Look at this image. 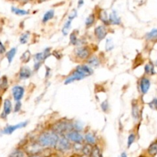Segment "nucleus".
Returning a JSON list of instances; mask_svg holds the SVG:
<instances>
[{
  "label": "nucleus",
  "mask_w": 157,
  "mask_h": 157,
  "mask_svg": "<svg viewBox=\"0 0 157 157\" xmlns=\"http://www.w3.org/2000/svg\"><path fill=\"white\" fill-rule=\"evenodd\" d=\"M41 65H42V62H39V61H35L33 65V71L37 72L40 68H41Z\"/></svg>",
  "instance_id": "45"
},
{
  "label": "nucleus",
  "mask_w": 157,
  "mask_h": 157,
  "mask_svg": "<svg viewBox=\"0 0 157 157\" xmlns=\"http://www.w3.org/2000/svg\"><path fill=\"white\" fill-rule=\"evenodd\" d=\"M144 71H145L146 75H153L156 74V71H155V66L153 64V63L151 62V61H150V62L146 64L145 67H144Z\"/></svg>",
  "instance_id": "25"
},
{
  "label": "nucleus",
  "mask_w": 157,
  "mask_h": 157,
  "mask_svg": "<svg viewBox=\"0 0 157 157\" xmlns=\"http://www.w3.org/2000/svg\"><path fill=\"white\" fill-rule=\"evenodd\" d=\"M90 156V157H103L101 149H100V147H98V145L93 146Z\"/></svg>",
  "instance_id": "29"
},
{
  "label": "nucleus",
  "mask_w": 157,
  "mask_h": 157,
  "mask_svg": "<svg viewBox=\"0 0 157 157\" xmlns=\"http://www.w3.org/2000/svg\"><path fill=\"white\" fill-rule=\"evenodd\" d=\"M13 110V106L12 103L9 98H6L3 102V111L1 114V117L2 119H6Z\"/></svg>",
  "instance_id": "12"
},
{
  "label": "nucleus",
  "mask_w": 157,
  "mask_h": 157,
  "mask_svg": "<svg viewBox=\"0 0 157 157\" xmlns=\"http://www.w3.org/2000/svg\"><path fill=\"white\" fill-rule=\"evenodd\" d=\"M33 59L35 61H39V62H42V63L45 61L42 52H38V53L35 54V55H33Z\"/></svg>",
  "instance_id": "37"
},
{
  "label": "nucleus",
  "mask_w": 157,
  "mask_h": 157,
  "mask_svg": "<svg viewBox=\"0 0 157 157\" xmlns=\"http://www.w3.org/2000/svg\"><path fill=\"white\" fill-rule=\"evenodd\" d=\"M78 34L79 32H78L77 30H74L70 34V36H69V41H70V44L73 46H78V42H79V39L78 38Z\"/></svg>",
  "instance_id": "22"
},
{
  "label": "nucleus",
  "mask_w": 157,
  "mask_h": 157,
  "mask_svg": "<svg viewBox=\"0 0 157 157\" xmlns=\"http://www.w3.org/2000/svg\"><path fill=\"white\" fill-rule=\"evenodd\" d=\"M46 1V0H39V2H42Z\"/></svg>",
  "instance_id": "53"
},
{
  "label": "nucleus",
  "mask_w": 157,
  "mask_h": 157,
  "mask_svg": "<svg viewBox=\"0 0 157 157\" xmlns=\"http://www.w3.org/2000/svg\"><path fill=\"white\" fill-rule=\"evenodd\" d=\"M78 17V11L76 9H73L71 12H70V14L67 16V19L71 20V21H74L75 18H76Z\"/></svg>",
  "instance_id": "43"
},
{
  "label": "nucleus",
  "mask_w": 157,
  "mask_h": 157,
  "mask_svg": "<svg viewBox=\"0 0 157 157\" xmlns=\"http://www.w3.org/2000/svg\"><path fill=\"white\" fill-rule=\"evenodd\" d=\"M64 136L73 144H76V143H81L82 144L84 142V135L81 133V132L72 130L67 132Z\"/></svg>",
  "instance_id": "10"
},
{
  "label": "nucleus",
  "mask_w": 157,
  "mask_h": 157,
  "mask_svg": "<svg viewBox=\"0 0 157 157\" xmlns=\"http://www.w3.org/2000/svg\"><path fill=\"white\" fill-rule=\"evenodd\" d=\"M84 5V0H78V8L82 7Z\"/></svg>",
  "instance_id": "49"
},
{
  "label": "nucleus",
  "mask_w": 157,
  "mask_h": 157,
  "mask_svg": "<svg viewBox=\"0 0 157 157\" xmlns=\"http://www.w3.org/2000/svg\"><path fill=\"white\" fill-rule=\"evenodd\" d=\"M73 124V130L76 131L82 132L84 130V124L80 121H74L72 122Z\"/></svg>",
  "instance_id": "34"
},
{
  "label": "nucleus",
  "mask_w": 157,
  "mask_h": 157,
  "mask_svg": "<svg viewBox=\"0 0 157 157\" xmlns=\"http://www.w3.org/2000/svg\"><path fill=\"white\" fill-rule=\"evenodd\" d=\"M55 148L61 153H66L71 150L72 144L64 135H61V136H59Z\"/></svg>",
  "instance_id": "4"
},
{
  "label": "nucleus",
  "mask_w": 157,
  "mask_h": 157,
  "mask_svg": "<svg viewBox=\"0 0 157 157\" xmlns=\"http://www.w3.org/2000/svg\"><path fill=\"white\" fill-rule=\"evenodd\" d=\"M45 78L46 79H48V78H49V76H50V74H51V68L49 67H45Z\"/></svg>",
  "instance_id": "48"
},
{
  "label": "nucleus",
  "mask_w": 157,
  "mask_h": 157,
  "mask_svg": "<svg viewBox=\"0 0 157 157\" xmlns=\"http://www.w3.org/2000/svg\"><path fill=\"white\" fill-rule=\"evenodd\" d=\"M150 86H151V82H150V80L148 78L143 77V78H140L139 82V87L140 90L142 94H146L148 93Z\"/></svg>",
  "instance_id": "13"
},
{
  "label": "nucleus",
  "mask_w": 157,
  "mask_h": 157,
  "mask_svg": "<svg viewBox=\"0 0 157 157\" xmlns=\"http://www.w3.org/2000/svg\"><path fill=\"white\" fill-rule=\"evenodd\" d=\"M146 39L147 41H152V40L157 39V29H153L150 32L146 34Z\"/></svg>",
  "instance_id": "32"
},
{
  "label": "nucleus",
  "mask_w": 157,
  "mask_h": 157,
  "mask_svg": "<svg viewBox=\"0 0 157 157\" xmlns=\"http://www.w3.org/2000/svg\"><path fill=\"white\" fill-rule=\"evenodd\" d=\"M149 154L152 156H156L157 154V140L154 141V142L152 143L150 145V147H148V150H147Z\"/></svg>",
  "instance_id": "28"
},
{
  "label": "nucleus",
  "mask_w": 157,
  "mask_h": 157,
  "mask_svg": "<svg viewBox=\"0 0 157 157\" xmlns=\"http://www.w3.org/2000/svg\"><path fill=\"white\" fill-rule=\"evenodd\" d=\"M29 37H30V32H25L21 34L19 37V42L21 44H27L29 41Z\"/></svg>",
  "instance_id": "31"
},
{
  "label": "nucleus",
  "mask_w": 157,
  "mask_h": 157,
  "mask_svg": "<svg viewBox=\"0 0 157 157\" xmlns=\"http://www.w3.org/2000/svg\"><path fill=\"white\" fill-rule=\"evenodd\" d=\"M97 15L95 12H92L90 13L88 16L86 18L85 21H84V25H85L86 29H90L96 23L97 21Z\"/></svg>",
  "instance_id": "20"
},
{
  "label": "nucleus",
  "mask_w": 157,
  "mask_h": 157,
  "mask_svg": "<svg viewBox=\"0 0 157 157\" xmlns=\"http://www.w3.org/2000/svg\"><path fill=\"white\" fill-rule=\"evenodd\" d=\"M72 21H71V20L67 19V21H65V22H64V25H63L62 29H61V32H62L64 36H66V35H67V34L69 33V31H70L71 28Z\"/></svg>",
  "instance_id": "26"
},
{
  "label": "nucleus",
  "mask_w": 157,
  "mask_h": 157,
  "mask_svg": "<svg viewBox=\"0 0 157 157\" xmlns=\"http://www.w3.org/2000/svg\"><path fill=\"white\" fill-rule=\"evenodd\" d=\"M42 52H43V55H44V59L46 60L48 58H49V57L52 55V48L50 47L45 48L42 51Z\"/></svg>",
  "instance_id": "42"
},
{
  "label": "nucleus",
  "mask_w": 157,
  "mask_h": 157,
  "mask_svg": "<svg viewBox=\"0 0 157 157\" xmlns=\"http://www.w3.org/2000/svg\"><path fill=\"white\" fill-rule=\"evenodd\" d=\"M11 11H12V13H14L16 15H18V16H25V15H28L30 13V12L29 10L20 9V8L15 7V6H12L11 7Z\"/></svg>",
  "instance_id": "24"
},
{
  "label": "nucleus",
  "mask_w": 157,
  "mask_h": 157,
  "mask_svg": "<svg viewBox=\"0 0 157 157\" xmlns=\"http://www.w3.org/2000/svg\"><path fill=\"white\" fill-rule=\"evenodd\" d=\"M83 148V143H76V144H73L72 145V149L75 150L77 153H81V150Z\"/></svg>",
  "instance_id": "40"
},
{
  "label": "nucleus",
  "mask_w": 157,
  "mask_h": 157,
  "mask_svg": "<svg viewBox=\"0 0 157 157\" xmlns=\"http://www.w3.org/2000/svg\"><path fill=\"white\" fill-rule=\"evenodd\" d=\"M52 55H53V56H55V58L58 60H60L61 58V57H62V54L58 50L53 51V52H52Z\"/></svg>",
  "instance_id": "46"
},
{
  "label": "nucleus",
  "mask_w": 157,
  "mask_h": 157,
  "mask_svg": "<svg viewBox=\"0 0 157 157\" xmlns=\"http://www.w3.org/2000/svg\"><path fill=\"white\" fill-rule=\"evenodd\" d=\"M25 93V89L23 86L16 84L12 87V98L15 101H19L23 99Z\"/></svg>",
  "instance_id": "9"
},
{
  "label": "nucleus",
  "mask_w": 157,
  "mask_h": 157,
  "mask_svg": "<svg viewBox=\"0 0 157 157\" xmlns=\"http://www.w3.org/2000/svg\"><path fill=\"white\" fill-rule=\"evenodd\" d=\"M33 75V71L28 66H21L18 74V78L19 81H25L29 79Z\"/></svg>",
  "instance_id": "11"
},
{
  "label": "nucleus",
  "mask_w": 157,
  "mask_h": 157,
  "mask_svg": "<svg viewBox=\"0 0 157 157\" xmlns=\"http://www.w3.org/2000/svg\"><path fill=\"white\" fill-rule=\"evenodd\" d=\"M29 157H42V156H39L38 154H35V155H31V156H29Z\"/></svg>",
  "instance_id": "52"
},
{
  "label": "nucleus",
  "mask_w": 157,
  "mask_h": 157,
  "mask_svg": "<svg viewBox=\"0 0 157 157\" xmlns=\"http://www.w3.org/2000/svg\"><path fill=\"white\" fill-rule=\"evenodd\" d=\"M73 121H69L67 119H61L56 121L51 125L50 129L58 133L59 136L65 135L67 132L73 130Z\"/></svg>",
  "instance_id": "2"
},
{
  "label": "nucleus",
  "mask_w": 157,
  "mask_h": 157,
  "mask_svg": "<svg viewBox=\"0 0 157 157\" xmlns=\"http://www.w3.org/2000/svg\"><path fill=\"white\" fill-rule=\"evenodd\" d=\"M131 114L133 117V119L135 121H139L140 117V106L138 104L137 101H133L132 103V110H131Z\"/></svg>",
  "instance_id": "19"
},
{
  "label": "nucleus",
  "mask_w": 157,
  "mask_h": 157,
  "mask_svg": "<svg viewBox=\"0 0 157 157\" xmlns=\"http://www.w3.org/2000/svg\"><path fill=\"white\" fill-rule=\"evenodd\" d=\"M31 58H32V54H31V52L29 50H26L25 52L21 55L20 59H21V62L22 63H24V64H27L28 62L30 61Z\"/></svg>",
  "instance_id": "30"
},
{
  "label": "nucleus",
  "mask_w": 157,
  "mask_h": 157,
  "mask_svg": "<svg viewBox=\"0 0 157 157\" xmlns=\"http://www.w3.org/2000/svg\"><path fill=\"white\" fill-rule=\"evenodd\" d=\"M84 78H86V77L84 75H82L81 72L75 69L68 76L66 77L64 81V85H68V84H72V83L75 82V81H81V80L84 79Z\"/></svg>",
  "instance_id": "7"
},
{
  "label": "nucleus",
  "mask_w": 157,
  "mask_h": 157,
  "mask_svg": "<svg viewBox=\"0 0 157 157\" xmlns=\"http://www.w3.org/2000/svg\"><path fill=\"white\" fill-rule=\"evenodd\" d=\"M109 22L110 25L119 26L122 25V20L116 10H112L109 14Z\"/></svg>",
  "instance_id": "15"
},
{
  "label": "nucleus",
  "mask_w": 157,
  "mask_h": 157,
  "mask_svg": "<svg viewBox=\"0 0 157 157\" xmlns=\"http://www.w3.org/2000/svg\"><path fill=\"white\" fill-rule=\"evenodd\" d=\"M9 87V80H8L7 76L3 75L0 78V89L3 91H6Z\"/></svg>",
  "instance_id": "27"
},
{
  "label": "nucleus",
  "mask_w": 157,
  "mask_h": 157,
  "mask_svg": "<svg viewBox=\"0 0 157 157\" xmlns=\"http://www.w3.org/2000/svg\"><path fill=\"white\" fill-rule=\"evenodd\" d=\"M21 107H22V104H21V101H15V104L13 107L14 113H18V112L21 111Z\"/></svg>",
  "instance_id": "41"
},
{
  "label": "nucleus",
  "mask_w": 157,
  "mask_h": 157,
  "mask_svg": "<svg viewBox=\"0 0 157 157\" xmlns=\"http://www.w3.org/2000/svg\"><path fill=\"white\" fill-rule=\"evenodd\" d=\"M17 52H18V48L14 47V48H12L10 50L8 51V52L6 53V58H7V61L9 64L12 62L14 58H15V55H16Z\"/></svg>",
  "instance_id": "23"
},
{
  "label": "nucleus",
  "mask_w": 157,
  "mask_h": 157,
  "mask_svg": "<svg viewBox=\"0 0 157 157\" xmlns=\"http://www.w3.org/2000/svg\"><path fill=\"white\" fill-rule=\"evenodd\" d=\"M59 138V135L49 128L41 132L37 138V142L43 148H55Z\"/></svg>",
  "instance_id": "1"
},
{
  "label": "nucleus",
  "mask_w": 157,
  "mask_h": 157,
  "mask_svg": "<svg viewBox=\"0 0 157 157\" xmlns=\"http://www.w3.org/2000/svg\"><path fill=\"white\" fill-rule=\"evenodd\" d=\"M55 15V9H50V10L47 11V12L44 14V15H43L42 17V19H41V21H42L43 24H46V23L50 21L52 19H53Z\"/></svg>",
  "instance_id": "21"
},
{
  "label": "nucleus",
  "mask_w": 157,
  "mask_h": 157,
  "mask_svg": "<svg viewBox=\"0 0 157 157\" xmlns=\"http://www.w3.org/2000/svg\"><path fill=\"white\" fill-rule=\"evenodd\" d=\"M6 46H5L4 44L0 41V55H2V54L6 53Z\"/></svg>",
  "instance_id": "47"
},
{
  "label": "nucleus",
  "mask_w": 157,
  "mask_h": 157,
  "mask_svg": "<svg viewBox=\"0 0 157 157\" xmlns=\"http://www.w3.org/2000/svg\"><path fill=\"white\" fill-rule=\"evenodd\" d=\"M120 157H128V156H127V154L125 153V152H123V153L121 154V156H120Z\"/></svg>",
  "instance_id": "51"
},
{
  "label": "nucleus",
  "mask_w": 157,
  "mask_h": 157,
  "mask_svg": "<svg viewBox=\"0 0 157 157\" xmlns=\"http://www.w3.org/2000/svg\"><path fill=\"white\" fill-rule=\"evenodd\" d=\"M28 124H29V121H22V122L18 123V124H15V125H8L3 128V130H2V133L5 135H11L15 130L26 127L28 126Z\"/></svg>",
  "instance_id": "6"
},
{
  "label": "nucleus",
  "mask_w": 157,
  "mask_h": 157,
  "mask_svg": "<svg viewBox=\"0 0 157 157\" xmlns=\"http://www.w3.org/2000/svg\"><path fill=\"white\" fill-rule=\"evenodd\" d=\"M149 107L152 110H157V98H153L151 101L148 104Z\"/></svg>",
  "instance_id": "44"
},
{
  "label": "nucleus",
  "mask_w": 157,
  "mask_h": 157,
  "mask_svg": "<svg viewBox=\"0 0 157 157\" xmlns=\"http://www.w3.org/2000/svg\"><path fill=\"white\" fill-rule=\"evenodd\" d=\"M92 147H93V146L90 145V144H84V145H83V148H82V150H81V153H82L84 155H85V156H90V153H91V150H92Z\"/></svg>",
  "instance_id": "36"
},
{
  "label": "nucleus",
  "mask_w": 157,
  "mask_h": 157,
  "mask_svg": "<svg viewBox=\"0 0 157 157\" xmlns=\"http://www.w3.org/2000/svg\"><path fill=\"white\" fill-rule=\"evenodd\" d=\"M84 141L87 144H90L91 146H94L97 144L98 142V138L95 133L93 132H87L84 135Z\"/></svg>",
  "instance_id": "18"
},
{
  "label": "nucleus",
  "mask_w": 157,
  "mask_h": 157,
  "mask_svg": "<svg viewBox=\"0 0 157 157\" xmlns=\"http://www.w3.org/2000/svg\"><path fill=\"white\" fill-rule=\"evenodd\" d=\"M156 64L157 65V60H156Z\"/></svg>",
  "instance_id": "54"
},
{
  "label": "nucleus",
  "mask_w": 157,
  "mask_h": 157,
  "mask_svg": "<svg viewBox=\"0 0 157 157\" xmlns=\"http://www.w3.org/2000/svg\"><path fill=\"white\" fill-rule=\"evenodd\" d=\"M32 0H20V2H21L22 4H25V3H28L29 2H31Z\"/></svg>",
  "instance_id": "50"
},
{
  "label": "nucleus",
  "mask_w": 157,
  "mask_h": 157,
  "mask_svg": "<svg viewBox=\"0 0 157 157\" xmlns=\"http://www.w3.org/2000/svg\"><path fill=\"white\" fill-rule=\"evenodd\" d=\"M24 155H25L24 150L17 148L11 153V154L9 155V157H24Z\"/></svg>",
  "instance_id": "35"
},
{
  "label": "nucleus",
  "mask_w": 157,
  "mask_h": 157,
  "mask_svg": "<svg viewBox=\"0 0 157 157\" xmlns=\"http://www.w3.org/2000/svg\"><path fill=\"white\" fill-rule=\"evenodd\" d=\"M101 109L104 113H107L109 111V110H110V104H109V102L107 100H105V101L101 102Z\"/></svg>",
  "instance_id": "38"
},
{
  "label": "nucleus",
  "mask_w": 157,
  "mask_h": 157,
  "mask_svg": "<svg viewBox=\"0 0 157 157\" xmlns=\"http://www.w3.org/2000/svg\"><path fill=\"white\" fill-rule=\"evenodd\" d=\"M93 54L92 48L90 46L84 45L76 46L73 51V56L75 59L81 61H86L87 58Z\"/></svg>",
  "instance_id": "3"
},
{
  "label": "nucleus",
  "mask_w": 157,
  "mask_h": 157,
  "mask_svg": "<svg viewBox=\"0 0 157 157\" xmlns=\"http://www.w3.org/2000/svg\"><path fill=\"white\" fill-rule=\"evenodd\" d=\"M42 149L43 147L36 141V142H32L28 144L25 147L24 151L25 153L29 154V156H31V155L39 154L42 151Z\"/></svg>",
  "instance_id": "8"
},
{
  "label": "nucleus",
  "mask_w": 157,
  "mask_h": 157,
  "mask_svg": "<svg viewBox=\"0 0 157 157\" xmlns=\"http://www.w3.org/2000/svg\"><path fill=\"white\" fill-rule=\"evenodd\" d=\"M114 48V43H113V38H107L105 42V50L106 52H111Z\"/></svg>",
  "instance_id": "33"
},
{
  "label": "nucleus",
  "mask_w": 157,
  "mask_h": 157,
  "mask_svg": "<svg viewBox=\"0 0 157 157\" xmlns=\"http://www.w3.org/2000/svg\"><path fill=\"white\" fill-rule=\"evenodd\" d=\"M96 15L97 18L102 22L103 25L107 26L110 25V22H109V15L107 14V11L101 9L98 11Z\"/></svg>",
  "instance_id": "17"
},
{
  "label": "nucleus",
  "mask_w": 157,
  "mask_h": 157,
  "mask_svg": "<svg viewBox=\"0 0 157 157\" xmlns=\"http://www.w3.org/2000/svg\"><path fill=\"white\" fill-rule=\"evenodd\" d=\"M135 140H136V134L134 133H130L128 138H127V147L130 148L132 146V144L135 142Z\"/></svg>",
  "instance_id": "39"
},
{
  "label": "nucleus",
  "mask_w": 157,
  "mask_h": 157,
  "mask_svg": "<svg viewBox=\"0 0 157 157\" xmlns=\"http://www.w3.org/2000/svg\"><path fill=\"white\" fill-rule=\"evenodd\" d=\"M86 64L91 67H98L101 64V59L98 55L92 54L86 61Z\"/></svg>",
  "instance_id": "16"
},
{
  "label": "nucleus",
  "mask_w": 157,
  "mask_h": 157,
  "mask_svg": "<svg viewBox=\"0 0 157 157\" xmlns=\"http://www.w3.org/2000/svg\"><path fill=\"white\" fill-rule=\"evenodd\" d=\"M75 69H76L77 71L81 72V73L82 74V75H84L86 78L90 76V75H92L94 74L93 67H91L90 66H89L88 64H78Z\"/></svg>",
  "instance_id": "14"
},
{
  "label": "nucleus",
  "mask_w": 157,
  "mask_h": 157,
  "mask_svg": "<svg viewBox=\"0 0 157 157\" xmlns=\"http://www.w3.org/2000/svg\"><path fill=\"white\" fill-rule=\"evenodd\" d=\"M109 30L107 29V25H98L94 28V35L95 38L98 40V41H101L104 39L107 38V35H108Z\"/></svg>",
  "instance_id": "5"
}]
</instances>
